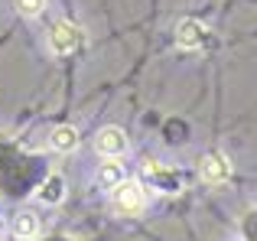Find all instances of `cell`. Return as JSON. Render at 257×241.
<instances>
[{
  "label": "cell",
  "mask_w": 257,
  "mask_h": 241,
  "mask_svg": "<svg viewBox=\"0 0 257 241\" xmlns=\"http://www.w3.org/2000/svg\"><path fill=\"white\" fill-rule=\"evenodd\" d=\"M13 235H17L20 241L36 238L39 235V215H36V212H30V209L17 212V215H13Z\"/></svg>",
  "instance_id": "7"
},
{
  "label": "cell",
  "mask_w": 257,
  "mask_h": 241,
  "mask_svg": "<svg viewBox=\"0 0 257 241\" xmlns=\"http://www.w3.org/2000/svg\"><path fill=\"white\" fill-rule=\"evenodd\" d=\"M208 30L199 23V20H182L179 26H176V43L182 46V49H199L202 43H205Z\"/></svg>",
  "instance_id": "5"
},
{
  "label": "cell",
  "mask_w": 257,
  "mask_h": 241,
  "mask_svg": "<svg viewBox=\"0 0 257 241\" xmlns=\"http://www.w3.org/2000/svg\"><path fill=\"white\" fill-rule=\"evenodd\" d=\"M111 199H114V209H117L120 215H137V212L147 205L144 186L134 183V179H124L117 189H111Z\"/></svg>",
  "instance_id": "1"
},
{
  "label": "cell",
  "mask_w": 257,
  "mask_h": 241,
  "mask_svg": "<svg viewBox=\"0 0 257 241\" xmlns=\"http://www.w3.org/2000/svg\"><path fill=\"white\" fill-rule=\"evenodd\" d=\"M199 173H202L205 183H225V179L231 176V160L221 150H208L205 157L199 160Z\"/></svg>",
  "instance_id": "4"
},
{
  "label": "cell",
  "mask_w": 257,
  "mask_h": 241,
  "mask_svg": "<svg viewBox=\"0 0 257 241\" xmlns=\"http://www.w3.org/2000/svg\"><path fill=\"white\" fill-rule=\"evenodd\" d=\"M39 196L46 199V202H62V196H65V183H62V176H49L43 186H39Z\"/></svg>",
  "instance_id": "9"
},
{
  "label": "cell",
  "mask_w": 257,
  "mask_h": 241,
  "mask_svg": "<svg viewBox=\"0 0 257 241\" xmlns=\"http://www.w3.org/2000/svg\"><path fill=\"white\" fill-rule=\"evenodd\" d=\"M94 150L104 160H117L120 153L127 150V134L120 131V127H101V131L94 134Z\"/></svg>",
  "instance_id": "3"
},
{
  "label": "cell",
  "mask_w": 257,
  "mask_h": 241,
  "mask_svg": "<svg viewBox=\"0 0 257 241\" xmlns=\"http://www.w3.org/2000/svg\"><path fill=\"white\" fill-rule=\"evenodd\" d=\"M20 17H39L46 10V0H17Z\"/></svg>",
  "instance_id": "10"
},
{
  "label": "cell",
  "mask_w": 257,
  "mask_h": 241,
  "mask_svg": "<svg viewBox=\"0 0 257 241\" xmlns=\"http://www.w3.org/2000/svg\"><path fill=\"white\" fill-rule=\"evenodd\" d=\"M82 30H78L75 23H69V20H62V23H56L52 26V33H49V46H52V52H59V56H69V52H75L78 46H82Z\"/></svg>",
  "instance_id": "2"
},
{
  "label": "cell",
  "mask_w": 257,
  "mask_h": 241,
  "mask_svg": "<svg viewBox=\"0 0 257 241\" xmlns=\"http://www.w3.org/2000/svg\"><path fill=\"white\" fill-rule=\"evenodd\" d=\"M98 183L104 186V189H117V186L124 183V166H120V160H104V163L98 166Z\"/></svg>",
  "instance_id": "8"
},
{
  "label": "cell",
  "mask_w": 257,
  "mask_h": 241,
  "mask_svg": "<svg viewBox=\"0 0 257 241\" xmlns=\"http://www.w3.org/2000/svg\"><path fill=\"white\" fill-rule=\"evenodd\" d=\"M49 147H52V150H59V153L75 150V147H78V131H75L72 124H59V127H52V134H49Z\"/></svg>",
  "instance_id": "6"
}]
</instances>
